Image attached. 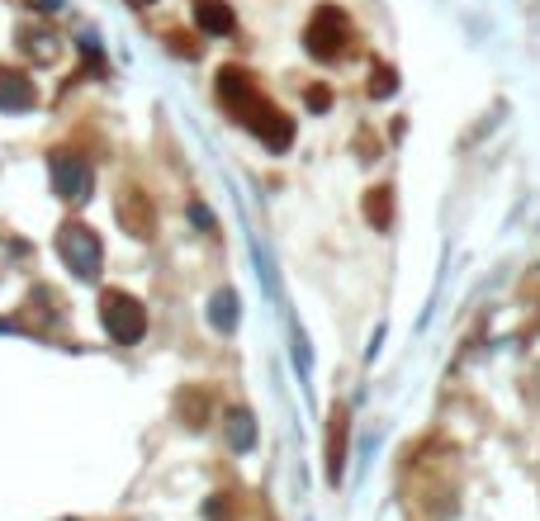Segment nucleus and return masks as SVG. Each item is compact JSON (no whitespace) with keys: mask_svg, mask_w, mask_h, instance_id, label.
<instances>
[{"mask_svg":"<svg viewBox=\"0 0 540 521\" xmlns=\"http://www.w3.org/2000/svg\"><path fill=\"white\" fill-rule=\"evenodd\" d=\"M218 100L237 114V124H247V133L261 138V147L285 152V147L294 143V119H289L280 105H270L247 72H237V67L218 72Z\"/></svg>","mask_w":540,"mask_h":521,"instance_id":"f257e3e1","label":"nucleus"},{"mask_svg":"<svg viewBox=\"0 0 540 521\" xmlns=\"http://www.w3.org/2000/svg\"><path fill=\"white\" fill-rule=\"evenodd\" d=\"M62 261L81 275V280H90V275H100V261H105V247H100V237L90 233V228H67L62 233Z\"/></svg>","mask_w":540,"mask_h":521,"instance_id":"20e7f679","label":"nucleus"},{"mask_svg":"<svg viewBox=\"0 0 540 521\" xmlns=\"http://www.w3.org/2000/svg\"><path fill=\"white\" fill-rule=\"evenodd\" d=\"M351 38H356V29H351V15H346L342 5H318L313 19H308L304 43L318 62H337L351 48Z\"/></svg>","mask_w":540,"mask_h":521,"instance_id":"f03ea898","label":"nucleus"},{"mask_svg":"<svg viewBox=\"0 0 540 521\" xmlns=\"http://www.w3.org/2000/svg\"><path fill=\"white\" fill-rule=\"evenodd\" d=\"M342 460H346V408L337 403L332 422H327V474L332 479H342Z\"/></svg>","mask_w":540,"mask_h":521,"instance_id":"0eeeda50","label":"nucleus"},{"mask_svg":"<svg viewBox=\"0 0 540 521\" xmlns=\"http://www.w3.org/2000/svg\"><path fill=\"white\" fill-rule=\"evenodd\" d=\"M214 323L223 327V332H233V327H237V313H233V294H228V289H223V294H218V299H214Z\"/></svg>","mask_w":540,"mask_h":521,"instance_id":"f8f14e48","label":"nucleus"},{"mask_svg":"<svg viewBox=\"0 0 540 521\" xmlns=\"http://www.w3.org/2000/svg\"><path fill=\"white\" fill-rule=\"evenodd\" d=\"M360 209H365V223H370L375 233H389V228H394V190H389V185L370 190Z\"/></svg>","mask_w":540,"mask_h":521,"instance_id":"6e6552de","label":"nucleus"},{"mask_svg":"<svg viewBox=\"0 0 540 521\" xmlns=\"http://www.w3.org/2000/svg\"><path fill=\"white\" fill-rule=\"evenodd\" d=\"M327 105H332V90H327V86L308 90V109H327Z\"/></svg>","mask_w":540,"mask_h":521,"instance_id":"4468645a","label":"nucleus"},{"mask_svg":"<svg viewBox=\"0 0 540 521\" xmlns=\"http://www.w3.org/2000/svg\"><path fill=\"white\" fill-rule=\"evenodd\" d=\"M398 90V72H389V67H375V86H370V95H379V100H384V95H394Z\"/></svg>","mask_w":540,"mask_h":521,"instance_id":"ddd939ff","label":"nucleus"},{"mask_svg":"<svg viewBox=\"0 0 540 521\" xmlns=\"http://www.w3.org/2000/svg\"><path fill=\"white\" fill-rule=\"evenodd\" d=\"M34 100V86L29 81H19V76H0V105H29Z\"/></svg>","mask_w":540,"mask_h":521,"instance_id":"9d476101","label":"nucleus"},{"mask_svg":"<svg viewBox=\"0 0 540 521\" xmlns=\"http://www.w3.org/2000/svg\"><path fill=\"white\" fill-rule=\"evenodd\" d=\"M105 327H109V337L119 346H133V342H143V332H147V308L133 299V294H124V289H109L105 294Z\"/></svg>","mask_w":540,"mask_h":521,"instance_id":"7ed1b4c3","label":"nucleus"},{"mask_svg":"<svg viewBox=\"0 0 540 521\" xmlns=\"http://www.w3.org/2000/svg\"><path fill=\"white\" fill-rule=\"evenodd\" d=\"M228 436H233V446H237V450H247V446L256 441L252 417H247V413H233V417H228Z\"/></svg>","mask_w":540,"mask_h":521,"instance_id":"9b49d317","label":"nucleus"},{"mask_svg":"<svg viewBox=\"0 0 540 521\" xmlns=\"http://www.w3.org/2000/svg\"><path fill=\"white\" fill-rule=\"evenodd\" d=\"M119 223L133 237H152V204H147L143 190H124L119 195Z\"/></svg>","mask_w":540,"mask_h":521,"instance_id":"423d86ee","label":"nucleus"},{"mask_svg":"<svg viewBox=\"0 0 540 521\" xmlns=\"http://www.w3.org/2000/svg\"><path fill=\"white\" fill-rule=\"evenodd\" d=\"M90 166L81 162V157H53V185H57V195L62 199H86L90 195Z\"/></svg>","mask_w":540,"mask_h":521,"instance_id":"39448f33","label":"nucleus"},{"mask_svg":"<svg viewBox=\"0 0 540 521\" xmlns=\"http://www.w3.org/2000/svg\"><path fill=\"white\" fill-rule=\"evenodd\" d=\"M195 19L204 34H233V10L223 5V0H195Z\"/></svg>","mask_w":540,"mask_h":521,"instance_id":"1a4fd4ad","label":"nucleus"}]
</instances>
